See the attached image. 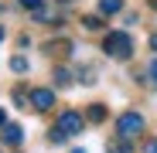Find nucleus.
I'll list each match as a JSON object with an SVG mask.
<instances>
[{
	"instance_id": "nucleus-1",
	"label": "nucleus",
	"mask_w": 157,
	"mask_h": 153,
	"mask_svg": "<svg viewBox=\"0 0 157 153\" xmlns=\"http://www.w3.org/2000/svg\"><path fill=\"white\" fill-rule=\"evenodd\" d=\"M102 48H106V55H113V58H120V61L133 55V41H130L126 31H109L106 41H102Z\"/></svg>"
},
{
	"instance_id": "nucleus-2",
	"label": "nucleus",
	"mask_w": 157,
	"mask_h": 153,
	"mask_svg": "<svg viewBox=\"0 0 157 153\" xmlns=\"http://www.w3.org/2000/svg\"><path fill=\"white\" fill-rule=\"evenodd\" d=\"M137 133H144V116L130 109V112H123V116L116 119V136H120V140H133Z\"/></svg>"
},
{
	"instance_id": "nucleus-3",
	"label": "nucleus",
	"mask_w": 157,
	"mask_h": 153,
	"mask_svg": "<svg viewBox=\"0 0 157 153\" xmlns=\"http://www.w3.org/2000/svg\"><path fill=\"white\" fill-rule=\"evenodd\" d=\"M58 129L65 133V136H78L82 133V112H75V109H65V112H58Z\"/></svg>"
},
{
	"instance_id": "nucleus-4",
	"label": "nucleus",
	"mask_w": 157,
	"mask_h": 153,
	"mask_svg": "<svg viewBox=\"0 0 157 153\" xmlns=\"http://www.w3.org/2000/svg\"><path fill=\"white\" fill-rule=\"evenodd\" d=\"M31 106L38 112L51 109V106H55V89H31Z\"/></svg>"
},
{
	"instance_id": "nucleus-5",
	"label": "nucleus",
	"mask_w": 157,
	"mask_h": 153,
	"mask_svg": "<svg viewBox=\"0 0 157 153\" xmlns=\"http://www.w3.org/2000/svg\"><path fill=\"white\" fill-rule=\"evenodd\" d=\"M0 140H4L7 146H21V140H24V129L17 122H7V126H0Z\"/></svg>"
},
{
	"instance_id": "nucleus-6",
	"label": "nucleus",
	"mask_w": 157,
	"mask_h": 153,
	"mask_svg": "<svg viewBox=\"0 0 157 153\" xmlns=\"http://www.w3.org/2000/svg\"><path fill=\"white\" fill-rule=\"evenodd\" d=\"M44 51H48L51 58H55V55H58V58H68V55H72V41H48Z\"/></svg>"
},
{
	"instance_id": "nucleus-7",
	"label": "nucleus",
	"mask_w": 157,
	"mask_h": 153,
	"mask_svg": "<svg viewBox=\"0 0 157 153\" xmlns=\"http://www.w3.org/2000/svg\"><path fill=\"white\" fill-rule=\"evenodd\" d=\"M120 10H123V0H99V14L102 17H113Z\"/></svg>"
},
{
	"instance_id": "nucleus-8",
	"label": "nucleus",
	"mask_w": 157,
	"mask_h": 153,
	"mask_svg": "<svg viewBox=\"0 0 157 153\" xmlns=\"http://www.w3.org/2000/svg\"><path fill=\"white\" fill-rule=\"evenodd\" d=\"M51 78H55L58 89H68V85H72V71H68V68H55V75H51Z\"/></svg>"
},
{
	"instance_id": "nucleus-9",
	"label": "nucleus",
	"mask_w": 157,
	"mask_h": 153,
	"mask_svg": "<svg viewBox=\"0 0 157 153\" xmlns=\"http://www.w3.org/2000/svg\"><path fill=\"white\" fill-rule=\"evenodd\" d=\"M86 119H89V122H102V119H106V106L92 102V106H89V112H86Z\"/></svg>"
},
{
	"instance_id": "nucleus-10",
	"label": "nucleus",
	"mask_w": 157,
	"mask_h": 153,
	"mask_svg": "<svg viewBox=\"0 0 157 153\" xmlns=\"http://www.w3.org/2000/svg\"><path fill=\"white\" fill-rule=\"evenodd\" d=\"M82 27H86V31H99V27H102V17H99V14H86V17H82Z\"/></svg>"
},
{
	"instance_id": "nucleus-11",
	"label": "nucleus",
	"mask_w": 157,
	"mask_h": 153,
	"mask_svg": "<svg viewBox=\"0 0 157 153\" xmlns=\"http://www.w3.org/2000/svg\"><path fill=\"white\" fill-rule=\"evenodd\" d=\"M106 153H130V143L126 140H109L106 143Z\"/></svg>"
},
{
	"instance_id": "nucleus-12",
	"label": "nucleus",
	"mask_w": 157,
	"mask_h": 153,
	"mask_svg": "<svg viewBox=\"0 0 157 153\" xmlns=\"http://www.w3.org/2000/svg\"><path fill=\"white\" fill-rule=\"evenodd\" d=\"M10 68H14L17 75H24V71H28V58H24V55H14V58H10Z\"/></svg>"
},
{
	"instance_id": "nucleus-13",
	"label": "nucleus",
	"mask_w": 157,
	"mask_h": 153,
	"mask_svg": "<svg viewBox=\"0 0 157 153\" xmlns=\"http://www.w3.org/2000/svg\"><path fill=\"white\" fill-rule=\"evenodd\" d=\"M48 140H51V143H55V146H62V143H65L68 136H65V133L58 129V126H51V129H48Z\"/></svg>"
},
{
	"instance_id": "nucleus-14",
	"label": "nucleus",
	"mask_w": 157,
	"mask_h": 153,
	"mask_svg": "<svg viewBox=\"0 0 157 153\" xmlns=\"http://www.w3.org/2000/svg\"><path fill=\"white\" fill-rule=\"evenodd\" d=\"M78 78H82L86 85H92V82H96V71H92V68H78Z\"/></svg>"
},
{
	"instance_id": "nucleus-15",
	"label": "nucleus",
	"mask_w": 157,
	"mask_h": 153,
	"mask_svg": "<svg viewBox=\"0 0 157 153\" xmlns=\"http://www.w3.org/2000/svg\"><path fill=\"white\" fill-rule=\"evenodd\" d=\"M21 7H28V10L34 14V10H41V7H44V0H21Z\"/></svg>"
},
{
	"instance_id": "nucleus-16",
	"label": "nucleus",
	"mask_w": 157,
	"mask_h": 153,
	"mask_svg": "<svg viewBox=\"0 0 157 153\" xmlns=\"http://www.w3.org/2000/svg\"><path fill=\"white\" fill-rule=\"evenodd\" d=\"M147 75H150V82H157V61H150V68H147Z\"/></svg>"
},
{
	"instance_id": "nucleus-17",
	"label": "nucleus",
	"mask_w": 157,
	"mask_h": 153,
	"mask_svg": "<svg viewBox=\"0 0 157 153\" xmlns=\"http://www.w3.org/2000/svg\"><path fill=\"white\" fill-rule=\"evenodd\" d=\"M144 153H157V140H147V146H144Z\"/></svg>"
},
{
	"instance_id": "nucleus-18",
	"label": "nucleus",
	"mask_w": 157,
	"mask_h": 153,
	"mask_svg": "<svg viewBox=\"0 0 157 153\" xmlns=\"http://www.w3.org/2000/svg\"><path fill=\"white\" fill-rule=\"evenodd\" d=\"M150 48H154V51H157V31H154V34H150Z\"/></svg>"
},
{
	"instance_id": "nucleus-19",
	"label": "nucleus",
	"mask_w": 157,
	"mask_h": 153,
	"mask_svg": "<svg viewBox=\"0 0 157 153\" xmlns=\"http://www.w3.org/2000/svg\"><path fill=\"white\" fill-rule=\"evenodd\" d=\"M0 126H7V112L4 109H0Z\"/></svg>"
},
{
	"instance_id": "nucleus-20",
	"label": "nucleus",
	"mask_w": 157,
	"mask_h": 153,
	"mask_svg": "<svg viewBox=\"0 0 157 153\" xmlns=\"http://www.w3.org/2000/svg\"><path fill=\"white\" fill-rule=\"evenodd\" d=\"M4 38H7V31H4V24H0V41H4Z\"/></svg>"
},
{
	"instance_id": "nucleus-21",
	"label": "nucleus",
	"mask_w": 157,
	"mask_h": 153,
	"mask_svg": "<svg viewBox=\"0 0 157 153\" xmlns=\"http://www.w3.org/2000/svg\"><path fill=\"white\" fill-rule=\"evenodd\" d=\"M150 7H154V10H157V0H150Z\"/></svg>"
},
{
	"instance_id": "nucleus-22",
	"label": "nucleus",
	"mask_w": 157,
	"mask_h": 153,
	"mask_svg": "<svg viewBox=\"0 0 157 153\" xmlns=\"http://www.w3.org/2000/svg\"><path fill=\"white\" fill-rule=\"evenodd\" d=\"M58 4H72V0H58Z\"/></svg>"
},
{
	"instance_id": "nucleus-23",
	"label": "nucleus",
	"mask_w": 157,
	"mask_h": 153,
	"mask_svg": "<svg viewBox=\"0 0 157 153\" xmlns=\"http://www.w3.org/2000/svg\"><path fill=\"white\" fill-rule=\"evenodd\" d=\"M72 153H86V150H72Z\"/></svg>"
},
{
	"instance_id": "nucleus-24",
	"label": "nucleus",
	"mask_w": 157,
	"mask_h": 153,
	"mask_svg": "<svg viewBox=\"0 0 157 153\" xmlns=\"http://www.w3.org/2000/svg\"><path fill=\"white\" fill-rule=\"evenodd\" d=\"M0 14H4V4H0Z\"/></svg>"
}]
</instances>
